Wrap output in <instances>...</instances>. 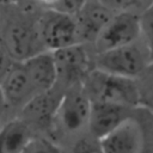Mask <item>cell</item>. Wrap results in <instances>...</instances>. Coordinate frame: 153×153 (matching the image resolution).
<instances>
[{
    "label": "cell",
    "instance_id": "52a82bcc",
    "mask_svg": "<svg viewBox=\"0 0 153 153\" xmlns=\"http://www.w3.org/2000/svg\"><path fill=\"white\" fill-rule=\"evenodd\" d=\"M141 38V17L131 13H115L93 43L94 54L126 47Z\"/></svg>",
    "mask_w": 153,
    "mask_h": 153
},
{
    "label": "cell",
    "instance_id": "d6986e66",
    "mask_svg": "<svg viewBox=\"0 0 153 153\" xmlns=\"http://www.w3.org/2000/svg\"><path fill=\"white\" fill-rule=\"evenodd\" d=\"M141 38L149 50L153 61V6L141 16Z\"/></svg>",
    "mask_w": 153,
    "mask_h": 153
},
{
    "label": "cell",
    "instance_id": "5bb4252c",
    "mask_svg": "<svg viewBox=\"0 0 153 153\" xmlns=\"http://www.w3.org/2000/svg\"><path fill=\"white\" fill-rule=\"evenodd\" d=\"M38 135L19 116L0 126V153H23L29 142Z\"/></svg>",
    "mask_w": 153,
    "mask_h": 153
},
{
    "label": "cell",
    "instance_id": "e0dca14e",
    "mask_svg": "<svg viewBox=\"0 0 153 153\" xmlns=\"http://www.w3.org/2000/svg\"><path fill=\"white\" fill-rule=\"evenodd\" d=\"M23 153H63V149L47 135H36Z\"/></svg>",
    "mask_w": 153,
    "mask_h": 153
},
{
    "label": "cell",
    "instance_id": "ac0fdd59",
    "mask_svg": "<svg viewBox=\"0 0 153 153\" xmlns=\"http://www.w3.org/2000/svg\"><path fill=\"white\" fill-rule=\"evenodd\" d=\"M86 1L84 0H50L43 1L44 7L66 16L76 17L78 13L82 10Z\"/></svg>",
    "mask_w": 153,
    "mask_h": 153
},
{
    "label": "cell",
    "instance_id": "2e32d148",
    "mask_svg": "<svg viewBox=\"0 0 153 153\" xmlns=\"http://www.w3.org/2000/svg\"><path fill=\"white\" fill-rule=\"evenodd\" d=\"M63 153H103V151L100 140L87 133L72 141L68 149L63 151Z\"/></svg>",
    "mask_w": 153,
    "mask_h": 153
},
{
    "label": "cell",
    "instance_id": "5b68a950",
    "mask_svg": "<svg viewBox=\"0 0 153 153\" xmlns=\"http://www.w3.org/2000/svg\"><path fill=\"white\" fill-rule=\"evenodd\" d=\"M86 45L75 44L53 53L57 69L56 86L63 91L82 86L87 76L96 69V54H91Z\"/></svg>",
    "mask_w": 153,
    "mask_h": 153
},
{
    "label": "cell",
    "instance_id": "30bf717a",
    "mask_svg": "<svg viewBox=\"0 0 153 153\" xmlns=\"http://www.w3.org/2000/svg\"><path fill=\"white\" fill-rule=\"evenodd\" d=\"M0 84L2 86L8 109L18 110L19 112L38 96L22 62H16Z\"/></svg>",
    "mask_w": 153,
    "mask_h": 153
},
{
    "label": "cell",
    "instance_id": "3957f363",
    "mask_svg": "<svg viewBox=\"0 0 153 153\" xmlns=\"http://www.w3.org/2000/svg\"><path fill=\"white\" fill-rule=\"evenodd\" d=\"M82 90L91 103H106L129 109H136L142 104V92L137 80L98 69L87 76Z\"/></svg>",
    "mask_w": 153,
    "mask_h": 153
},
{
    "label": "cell",
    "instance_id": "44dd1931",
    "mask_svg": "<svg viewBox=\"0 0 153 153\" xmlns=\"http://www.w3.org/2000/svg\"><path fill=\"white\" fill-rule=\"evenodd\" d=\"M8 110V105H7V100L2 90V86L0 84V118L4 117V115L6 114V111Z\"/></svg>",
    "mask_w": 153,
    "mask_h": 153
},
{
    "label": "cell",
    "instance_id": "ffe728a7",
    "mask_svg": "<svg viewBox=\"0 0 153 153\" xmlns=\"http://www.w3.org/2000/svg\"><path fill=\"white\" fill-rule=\"evenodd\" d=\"M14 63L16 61L8 55L5 48L0 44V82L6 76V74L10 72V69L13 67Z\"/></svg>",
    "mask_w": 153,
    "mask_h": 153
},
{
    "label": "cell",
    "instance_id": "8fae6325",
    "mask_svg": "<svg viewBox=\"0 0 153 153\" xmlns=\"http://www.w3.org/2000/svg\"><path fill=\"white\" fill-rule=\"evenodd\" d=\"M134 111L135 109H129L120 105L92 103L88 134L100 140L108 134L112 133L115 129H117L126 121L134 117Z\"/></svg>",
    "mask_w": 153,
    "mask_h": 153
},
{
    "label": "cell",
    "instance_id": "7402d4cb",
    "mask_svg": "<svg viewBox=\"0 0 153 153\" xmlns=\"http://www.w3.org/2000/svg\"><path fill=\"white\" fill-rule=\"evenodd\" d=\"M2 4L0 2V24H1V17H2V6H1Z\"/></svg>",
    "mask_w": 153,
    "mask_h": 153
},
{
    "label": "cell",
    "instance_id": "8992f818",
    "mask_svg": "<svg viewBox=\"0 0 153 153\" xmlns=\"http://www.w3.org/2000/svg\"><path fill=\"white\" fill-rule=\"evenodd\" d=\"M38 29L47 51L54 53L75 44H81L75 17L44 7L38 17Z\"/></svg>",
    "mask_w": 153,
    "mask_h": 153
},
{
    "label": "cell",
    "instance_id": "277c9868",
    "mask_svg": "<svg viewBox=\"0 0 153 153\" xmlns=\"http://www.w3.org/2000/svg\"><path fill=\"white\" fill-rule=\"evenodd\" d=\"M152 62L149 50L142 38L133 44L96 54L94 59L96 69L135 80L146 72Z\"/></svg>",
    "mask_w": 153,
    "mask_h": 153
},
{
    "label": "cell",
    "instance_id": "9c48e42d",
    "mask_svg": "<svg viewBox=\"0 0 153 153\" xmlns=\"http://www.w3.org/2000/svg\"><path fill=\"white\" fill-rule=\"evenodd\" d=\"M63 90L55 86L53 90L35 97L22 111L19 117L29 123L35 131H50Z\"/></svg>",
    "mask_w": 153,
    "mask_h": 153
},
{
    "label": "cell",
    "instance_id": "7c38bea8",
    "mask_svg": "<svg viewBox=\"0 0 153 153\" xmlns=\"http://www.w3.org/2000/svg\"><path fill=\"white\" fill-rule=\"evenodd\" d=\"M114 14L104 1H86L75 17L81 44H93Z\"/></svg>",
    "mask_w": 153,
    "mask_h": 153
},
{
    "label": "cell",
    "instance_id": "6da1fadb",
    "mask_svg": "<svg viewBox=\"0 0 153 153\" xmlns=\"http://www.w3.org/2000/svg\"><path fill=\"white\" fill-rule=\"evenodd\" d=\"M11 12L1 17L0 44L16 62H23L47 51L38 29V17L44 10L42 1L8 2Z\"/></svg>",
    "mask_w": 153,
    "mask_h": 153
},
{
    "label": "cell",
    "instance_id": "ba28073f",
    "mask_svg": "<svg viewBox=\"0 0 153 153\" xmlns=\"http://www.w3.org/2000/svg\"><path fill=\"white\" fill-rule=\"evenodd\" d=\"M100 146L103 153H143L146 135L134 116L100 139Z\"/></svg>",
    "mask_w": 153,
    "mask_h": 153
},
{
    "label": "cell",
    "instance_id": "9a60e30c",
    "mask_svg": "<svg viewBox=\"0 0 153 153\" xmlns=\"http://www.w3.org/2000/svg\"><path fill=\"white\" fill-rule=\"evenodd\" d=\"M104 2L114 13H131L140 17L153 6V1L143 0H111Z\"/></svg>",
    "mask_w": 153,
    "mask_h": 153
},
{
    "label": "cell",
    "instance_id": "7a4b0ae2",
    "mask_svg": "<svg viewBox=\"0 0 153 153\" xmlns=\"http://www.w3.org/2000/svg\"><path fill=\"white\" fill-rule=\"evenodd\" d=\"M91 108L92 103L82 90V86L65 91L48 137L55 142L57 139L63 140L66 137L74 141L81 135L87 134Z\"/></svg>",
    "mask_w": 153,
    "mask_h": 153
},
{
    "label": "cell",
    "instance_id": "4fadbf2b",
    "mask_svg": "<svg viewBox=\"0 0 153 153\" xmlns=\"http://www.w3.org/2000/svg\"><path fill=\"white\" fill-rule=\"evenodd\" d=\"M37 94L53 90L57 84V69L51 51L39 53L22 62Z\"/></svg>",
    "mask_w": 153,
    "mask_h": 153
}]
</instances>
